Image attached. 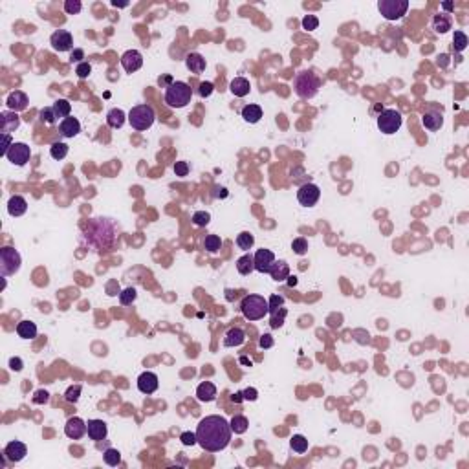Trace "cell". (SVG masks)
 <instances>
[{"instance_id": "1", "label": "cell", "mask_w": 469, "mask_h": 469, "mask_svg": "<svg viewBox=\"0 0 469 469\" xmlns=\"http://www.w3.org/2000/svg\"><path fill=\"white\" fill-rule=\"evenodd\" d=\"M231 425L224 416H205L196 427V444L209 453H218L226 449L231 442Z\"/></svg>"}, {"instance_id": "2", "label": "cell", "mask_w": 469, "mask_h": 469, "mask_svg": "<svg viewBox=\"0 0 469 469\" xmlns=\"http://www.w3.org/2000/svg\"><path fill=\"white\" fill-rule=\"evenodd\" d=\"M117 233H119V228L110 218H94L84 229V242L94 247L95 251L108 249L114 246Z\"/></svg>"}, {"instance_id": "3", "label": "cell", "mask_w": 469, "mask_h": 469, "mask_svg": "<svg viewBox=\"0 0 469 469\" xmlns=\"http://www.w3.org/2000/svg\"><path fill=\"white\" fill-rule=\"evenodd\" d=\"M293 88L301 99H312V97H315L319 88H321V79L312 70L299 72L293 79Z\"/></svg>"}, {"instance_id": "4", "label": "cell", "mask_w": 469, "mask_h": 469, "mask_svg": "<svg viewBox=\"0 0 469 469\" xmlns=\"http://www.w3.org/2000/svg\"><path fill=\"white\" fill-rule=\"evenodd\" d=\"M191 97H193V90L187 82L183 81H174L170 82L169 86L165 88V103L170 106V108H183L191 103Z\"/></svg>"}, {"instance_id": "5", "label": "cell", "mask_w": 469, "mask_h": 469, "mask_svg": "<svg viewBox=\"0 0 469 469\" xmlns=\"http://www.w3.org/2000/svg\"><path fill=\"white\" fill-rule=\"evenodd\" d=\"M240 312L247 321H258V319H262L264 315L270 313V306H268V301L264 299L262 295L251 293V295H246L242 299Z\"/></svg>"}, {"instance_id": "6", "label": "cell", "mask_w": 469, "mask_h": 469, "mask_svg": "<svg viewBox=\"0 0 469 469\" xmlns=\"http://www.w3.org/2000/svg\"><path fill=\"white\" fill-rule=\"evenodd\" d=\"M156 119V112L151 105H138L132 106L129 112V123L136 130H147L151 129Z\"/></svg>"}, {"instance_id": "7", "label": "cell", "mask_w": 469, "mask_h": 469, "mask_svg": "<svg viewBox=\"0 0 469 469\" xmlns=\"http://www.w3.org/2000/svg\"><path fill=\"white\" fill-rule=\"evenodd\" d=\"M20 264H22V258L15 247L6 246L0 249V273L4 277L15 275L20 270Z\"/></svg>"}, {"instance_id": "8", "label": "cell", "mask_w": 469, "mask_h": 469, "mask_svg": "<svg viewBox=\"0 0 469 469\" xmlns=\"http://www.w3.org/2000/svg\"><path fill=\"white\" fill-rule=\"evenodd\" d=\"M378 9L387 20H399L409 9V0H380Z\"/></svg>"}, {"instance_id": "9", "label": "cell", "mask_w": 469, "mask_h": 469, "mask_svg": "<svg viewBox=\"0 0 469 469\" xmlns=\"http://www.w3.org/2000/svg\"><path fill=\"white\" fill-rule=\"evenodd\" d=\"M403 123V117L398 110L394 108H385L381 110V114L378 116V129L383 132V134H394L398 132L399 127Z\"/></svg>"}, {"instance_id": "10", "label": "cell", "mask_w": 469, "mask_h": 469, "mask_svg": "<svg viewBox=\"0 0 469 469\" xmlns=\"http://www.w3.org/2000/svg\"><path fill=\"white\" fill-rule=\"evenodd\" d=\"M6 158L9 159L13 165L22 167V165L28 163L29 158H31V149H29L26 143H22V141H15L11 145V149H9V153L6 154Z\"/></svg>"}, {"instance_id": "11", "label": "cell", "mask_w": 469, "mask_h": 469, "mask_svg": "<svg viewBox=\"0 0 469 469\" xmlns=\"http://www.w3.org/2000/svg\"><path fill=\"white\" fill-rule=\"evenodd\" d=\"M319 198H321V189L317 187L315 183H305L297 191V200L305 207H313L319 202Z\"/></svg>"}, {"instance_id": "12", "label": "cell", "mask_w": 469, "mask_h": 469, "mask_svg": "<svg viewBox=\"0 0 469 469\" xmlns=\"http://www.w3.org/2000/svg\"><path fill=\"white\" fill-rule=\"evenodd\" d=\"M50 44H52L53 50L59 53L68 52V50H72V46H74V37H72V33L66 31V29H57L52 35V39H50Z\"/></svg>"}, {"instance_id": "13", "label": "cell", "mask_w": 469, "mask_h": 469, "mask_svg": "<svg viewBox=\"0 0 469 469\" xmlns=\"http://www.w3.org/2000/svg\"><path fill=\"white\" fill-rule=\"evenodd\" d=\"M253 262H255V270L260 271V273H270V268L275 262V255L271 249H257L255 257H253Z\"/></svg>"}, {"instance_id": "14", "label": "cell", "mask_w": 469, "mask_h": 469, "mask_svg": "<svg viewBox=\"0 0 469 469\" xmlns=\"http://www.w3.org/2000/svg\"><path fill=\"white\" fill-rule=\"evenodd\" d=\"M121 66L125 68V72L134 74V72H138L143 66V55L138 50H127L121 55Z\"/></svg>"}, {"instance_id": "15", "label": "cell", "mask_w": 469, "mask_h": 469, "mask_svg": "<svg viewBox=\"0 0 469 469\" xmlns=\"http://www.w3.org/2000/svg\"><path fill=\"white\" fill-rule=\"evenodd\" d=\"M65 434L70 440H81L86 434V422L81 420L79 416L70 418L65 425Z\"/></svg>"}, {"instance_id": "16", "label": "cell", "mask_w": 469, "mask_h": 469, "mask_svg": "<svg viewBox=\"0 0 469 469\" xmlns=\"http://www.w3.org/2000/svg\"><path fill=\"white\" fill-rule=\"evenodd\" d=\"M26 455H28V447H26V444L18 442V440L9 442L6 449H4V458L9 460V462H20V460H24Z\"/></svg>"}, {"instance_id": "17", "label": "cell", "mask_w": 469, "mask_h": 469, "mask_svg": "<svg viewBox=\"0 0 469 469\" xmlns=\"http://www.w3.org/2000/svg\"><path fill=\"white\" fill-rule=\"evenodd\" d=\"M158 376L154 374V372H149V370H145L143 374H140V378H138V389H140V392L143 394H153L158 391Z\"/></svg>"}, {"instance_id": "18", "label": "cell", "mask_w": 469, "mask_h": 469, "mask_svg": "<svg viewBox=\"0 0 469 469\" xmlns=\"http://www.w3.org/2000/svg\"><path fill=\"white\" fill-rule=\"evenodd\" d=\"M86 433L88 438L94 440V442H101V440L106 438L108 434V427L103 420H88L86 422Z\"/></svg>"}, {"instance_id": "19", "label": "cell", "mask_w": 469, "mask_h": 469, "mask_svg": "<svg viewBox=\"0 0 469 469\" xmlns=\"http://www.w3.org/2000/svg\"><path fill=\"white\" fill-rule=\"evenodd\" d=\"M28 95L24 94V92H20V90H15V92H11V94L7 95L6 99V105L7 108L11 112H20V110H26V106H28Z\"/></svg>"}, {"instance_id": "20", "label": "cell", "mask_w": 469, "mask_h": 469, "mask_svg": "<svg viewBox=\"0 0 469 469\" xmlns=\"http://www.w3.org/2000/svg\"><path fill=\"white\" fill-rule=\"evenodd\" d=\"M28 211V202L20 194H13L11 198L7 200V213L11 217H22L24 213Z\"/></svg>"}, {"instance_id": "21", "label": "cell", "mask_w": 469, "mask_h": 469, "mask_svg": "<svg viewBox=\"0 0 469 469\" xmlns=\"http://www.w3.org/2000/svg\"><path fill=\"white\" fill-rule=\"evenodd\" d=\"M59 130H61V134L65 136V138H74V136H77L79 132H81V123H79L77 117L70 116V117H66V119L61 121Z\"/></svg>"}, {"instance_id": "22", "label": "cell", "mask_w": 469, "mask_h": 469, "mask_svg": "<svg viewBox=\"0 0 469 469\" xmlns=\"http://www.w3.org/2000/svg\"><path fill=\"white\" fill-rule=\"evenodd\" d=\"M246 341V334H244V330L242 328H229L228 332H226V335H224V346H228V348H233V346H240L242 343Z\"/></svg>"}, {"instance_id": "23", "label": "cell", "mask_w": 469, "mask_h": 469, "mask_svg": "<svg viewBox=\"0 0 469 469\" xmlns=\"http://www.w3.org/2000/svg\"><path fill=\"white\" fill-rule=\"evenodd\" d=\"M422 123L427 130L436 132V130H440L442 125H444V116H442L440 112H425L422 117Z\"/></svg>"}, {"instance_id": "24", "label": "cell", "mask_w": 469, "mask_h": 469, "mask_svg": "<svg viewBox=\"0 0 469 469\" xmlns=\"http://www.w3.org/2000/svg\"><path fill=\"white\" fill-rule=\"evenodd\" d=\"M196 398L200 399V401H213V399L217 398V387H215V383H211V381H204V383H200L198 389H196Z\"/></svg>"}, {"instance_id": "25", "label": "cell", "mask_w": 469, "mask_h": 469, "mask_svg": "<svg viewBox=\"0 0 469 469\" xmlns=\"http://www.w3.org/2000/svg\"><path fill=\"white\" fill-rule=\"evenodd\" d=\"M229 90H231V94H234L236 97H246V95L249 94V90H251V84H249V81H247L246 77H234L233 81H231V84H229Z\"/></svg>"}, {"instance_id": "26", "label": "cell", "mask_w": 469, "mask_h": 469, "mask_svg": "<svg viewBox=\"0 0 469 469\" xmlns=\"http://www.w3.org/2000/svg\"><path fill=\"white\" fill-rule=\"evenodd\" d=\"M270 275L273 281L277 282H282L286 281L288 277H290V266H288L286 260H279V262H273V266L270 268Z\"/></svg>"}, {"instance_id": "27", "label": "cell", "mask_w": 469, "mask_h": 469, "mask_svg": "<svg viewBox=\"0 0 469 469\" xmlns=\"http://www.w3.org/2000/svg\"><path fill=\"white\" fill-rule=\"evenodd\" d=\"M0 119H2V132H11V130H17L18 125H20V119H18L17 112H2L0 114Z\"/></svg>"}, {"instance_id": "28", "label": "cell", "mask_w": 469, "mask_h": 469, "mask_svg": "<svg viewBox=\"0 0 469 469\" xmlns=\"http://www.w3.org/2000/svg\"><path fill=\"white\" fill-rule=\"evenodd\" d=\"M185 65H187V68L193 74H202L205 70L207 63H205V59L200 53H189L187 57H185Z\"/></svg>"}, {"instance_id": "29", "label": "cell", "mask_w": 469, "mask_h": 469, "mask_svg": "<svg viewBox=\"0 0 469 469\" xmlns=\"http://www.w3.org/2000/svg\"><path fill=\"white\" fill-rule=\"evenodd\" d=\"M453 28V18L449 17V15H446V13H440V15H436V17L433 18V29L436 31V33H447L449 29Z\"/></svg>"}, {"instance_id": "30", "label": "cell", "mask_w": 469, "mask_h": 469, "mask_svg": "<svg viewBox=\"0 0 469 469\" xmlns=\"http://www.w3.org/2000/svg\"><path fill=\"white\" fill-rule=\"evenodd\" d=\"M17 334L22 339H35L37 337V324L31 321H20L17 324Z\"/></svg>"}, {"instance_id": "31", "label": "cell", "mask_w": 469, "mask_h": 469, "mask_svg": "<svg viewBox=\"0 0 469 469\" xmlns=\"http://www.w3.org/2000/svg\"><path fill=\"white\" fill-rule=\"evenodd\" d=\"M125 119H127V116H125V112L121 108H112L106 114V123H108L110 129H121L125 125Z\"/></svg>"}, {"instance_id": "32", "label": "cell", "mask_w": 469, "mask_h": 469, "mask_svg": "<svg viewBox=\"0 0 469 469\" xmlns=\"http://www.w3.org/2000/svg\"><path fill=\"white\" fill-rule=\"evenodd\" d=\"M242 117L247 123H258L262 117V108L258 105H246L242 108Z\"/></svg>"}, {"instance_id": "33", "label": "cell", "mask_w": 469, "mask_h": 469, "mask_svg": "<svg viewBox=\"0 0 469 469\" xmlns=\"http://www.w3.org/2000/svg\"><path fill=\"white\" fill-rule=\"evenodd\" d=\"M236 270L240 275H249L253 270H255V262H253L251 255H242L238 260H236Z\"/></svg>"}, {"instance_id": "34", "label": "cell", "mask_w": 469, "mask_h": 469, "mask_svg": "<svg viewBox=\"0 0 469 469\" xmlns=\"http://www.w3.org/2000/svg\"><path fill=\"white\" fill-rule=\"evenodd\" d=\"M52 108H53V112H55V117H63V119L70 117L72 105L68 99H57L55 103H53Z\"/></svg>"}, {"instance_id": "35", "label": "cell", "mask_w": 469, "mask_h": 469, "mask_svg": "<svg viewBox=\"0 0 469 469\" xmlns=\"http://www.w3.org/2000/svg\"><path fill=\"white\" fill-rule=\"evenodd\" d=\"M50 154H52L53 159L61 161V159H65L66 156H68V145L63 143V141H55V143L50 147Z\"/></svg>"}, {"instance_id": "36", "label": "cell", "mask_w": 469, "mask_h": 469, "mask_svg": "<svg viewBox=\"0 0 469 469\" xmlns=\"http://www.w3.org/2000/svg\"><path fill=\"white\" fill-rule=\"evenodd\" d=\"M290 446H292V449L295 453L303 455V453L308 451V440H306L303 434H293L292 440H290Z\"/></svg>"}, {"instance_id": "37", "label": "cell", "mask_w": 469, "mask_h": 469, "mask_svg": "<svg viewBox=\"0 0 469 469\" xmlns=\"http://www.w3.org/2000/svg\"><path fill=\"white\" fill-rule=\"evenodd\" d=\"M229 425H231V431H233L234 434H244L247 431V418L246 416H233V420L229 422Z\"/></svg>"}, {"instance_id": "38", "label": "cell", "mask_w": 469, "mask_h": 469, "mask_svg": "<svg viewBox=\"0 0 469 469\" xmlns=\"http://www.w3.org/2000/svg\"><path fill=\"white\" fill-rule=\"evenodd\" d=\"M204 247L209 253H218L220 247H222V238L218 234H207L204 240Z\"/></svg>"}, {"instance_id": "39", "label": "cell", "mask_w": 469, "mask_h": 469, "mask_svg": "<svg viewBox=\"0 0 469 469\" xmlns=\"http://www.w3.org/2000/svg\"><path fill=\"white\" fill-rule=\"evenodd\" d=\"M253 244H255V236H253L249 231H242V233L236 236V246L240 247V249H244V251L251 249Z\"/></svg>"}, {"instance_id": "40", "label": "cell", "mask_w": 469, "mask_h": 469, "mask_svg": "<svg viewBox=\"0 0 469 469\" xmlns=\"http://www.w3.org/2000/svg\"><path fill=\"white\" fill-rule=\"evenodd\" d=\"M468 44H469L468 35L464 31H460V29H457L455 35H453V48H455V52H464L468 48Z\"/></svg>"}, {"instance_id": "41", "label": "cell", "mask_w": 469, "mask_h": 469, "mask_svg": "<svg viewBox=\"0 0 469 469\" xmlns=\"http://www.w3.org/2000/svg\"><path fill=\"white\" fill-rule=\"evenodd\" d=\"M286 315H288V310L284 308V306H281V308L275 312H271V321H270L271 328H281L282 324H284Z\"/></svg>"}, {"instance_id": "42", "label": "cell", "mask_w": 469, "mask_h": 469, "mask_svg": "<svg viewBox=\"0 0 469 469\" xmlns=\"http://www.w3.org/2000/svg\"><path fill=\"white\" fill-rule=\"evenodd\" d=\"M103 458H105L106 466H110V468H116V466L121 464V453L117 451V449H112V447L103 453Z\"/></svg>"}, {"instance_id": "43", "label": "cell", "mask_w": 469, "mask_h": 469, "mask_svg": "<svg viewBox=\"0 0 469 469\" xmlns=\"http://www.w3.org/2000/svg\"><path fill=\"white\" fill-rule=\"evenodd\" d=\"M136 297H138L136 288H125L123 292L119 293V303H121L123 306H129V305H132V303H134Z\"/></svg>"}, {"instance_id": "44", "label": "cell", "mask_w": 469, "mask_h": 469, "mask_svg": "<svg viewBox=\"0 0 469 469\" xmlns=\"http://www.w3.org/2000/svg\"><path fill=\"white\" fill-rule=\"evenodd\" d=\"M209 220H211V215L207 211H196L193 215V224L196 228H205L209 224Z\"/></svg>"}, {"instance_id": "45", "label": "cell", "mask_w": 469, "mask_h": 469, "mask_svg": "<svg viewBox=\"0 0 469 469\" xmlns=\"http://www.w3.org/2000/svg\"><path fill=\"white\" fill-rule=\"evenodd\" d=\"M292 249H293V253H295V255H305V253L308 251V240H306V238H303V236H299V238H293Z\"/></svg>"}, {"instance_id": "46", "label": "cell", "mask_w": 469, "mask_h": 469, "mask_svg": "<svg viewBox=\"0 0 469 469\" xmlns=\"http://www.w3.org/2000/svg\"><path fill=\"white\" fill-rule=\"evenodd\" d=\"M81 385H72V387H68V391H66L65 398L66 401H70V403H76L77 399H79V396H81Z\"/></svg>"}, {"instance_id": "47", "label": "cell", "mask_w": 469, "mask_h": 469, "mask_svg": "<svg viewBox=\"0 0 469 469\" xmlns=\"http://www.w3.org/2000/svg\"><path fill=\"white\" fill-rule=\"evenodd\" d=\"M301 24H303V29H306V31H313V29H317V26H319V18H317L315 15H306Z\"/></svg>"}, {"instance_id": "48", "label": "cell", "mask_w": 469, "mask_h": 469, "mask_svg": "<svg viewBox=\"0 0 469 469\" xmlns=\"http://www.w3.org/2000/svg\"><path fill=\"white\" fill-rule=\"evenodd\" d=\"M82 9V4L79 0H66L65 2V11L68 15H77Z\"/></svg>"}, {"instance_id": "49", "label": "cell", "mask_w": 469, "mask_h": 469, "mask_svg": "<svg viewBox=\"0 0 469 469\" xmlns=\"http://www.w3.org/2000/svg\"><path fill=\"white\" fill-rule=\"evenodd\" d=\"M39 116H41L42 121H44V123H48V125H53L55 121H57V117H55V112H53L52 106H50V108H42Z\"/></svg>"}, {"instance_id": "50", "label": "cell", "mask_w": 469, "mask_h": 469, "mask_svg": "<svg viewBox=\"0 0 469 469\" xmlns=\"http://www.w3.org/2000/svg\"><path fill=\"white\" fill-rule=\"evenodd\" d=\"M90 72H92V66H90V63H86V61L79 63L76 68V74L81 77V79H86V77L90 76Z\"/></svg>"}, {"instance_id": "51", "label": "cell", "mask_w": 469, "mask_h": 469, "mask_svg": "<svg viewBox=\"0 0 469 469\" xmlns=\"http://www.w3.org/2000/svg\"><path fill=\"white\" fill-rule=\"evenodd\" d=\"M213 90H215V84L209 81H204V82H200L198 94H200V97H209V95L213 94Z\"/></svg>"}, {"instance_id": "52", "label": "cell", "mask_w": 469, "mask_h": 469, "mask_svg": "<svg viewBox=\"0 0 469 469\" xmlns=\"http://www.w3.org/2000/svg\"><path fill=\"white\" fill-rule=\"evenodd\" d=\"M174 174L183 178V176L189 174V163L187 161H176L174 163Z\"/></svg>"}, {"instance_id": "53", "label": "cell", "mask_w": 469, "mask_h": 469, "mask_svg": "<svg viewBox=\"0 0 469 469\" xmlns=\"http://www.w3.org/2000/svg\"><path fill=\"white\" fill-rule=\"evenodd\" d=\"M284 305V297L282 295H273L270 301H268V306H270V313L271 312H275V310H279L281 306Z\"/></svg>"}, {"instance_id": "54", "label": "cell", "mask_w": 469, "mask_h": 469, "mask_svg": "<svg viewBox=\"0 0 469 469\" xmlns=\"http://www.w3.org/2000/svg\"><path fill=\"white\" fill-rule=\"evenodd\" d=\"M31 399H33V403L42 405V403H46L48 399H50V394H48L46 391H42V389H41V391H37V392L33 394V398H31Z\"/></svg>"}, {"instance_id": "55", "label": "cell", "mask_w": 469, "mask_h": 469, "mask_svg": "<svg viewBox=\"0 0 469 469\" xmlns=\"http://www.w3.org/2000/svg\"><path fill=\"white\" fill-rule=\"evenodd\" d=\"M180 440H182L183 446H194L196 444V433H182L180 434Z\"/></svg>"}, {"instance_id": "56", "label": "cell", "mask_w": 469, "mask_h": 469, "mask_svg": "<svg viewBox=\"0 0 469 469\" xmlns=\"http://www.w3.org/2000/svg\"><path fill=\"white\" fill-rule=\"evenodd\" d=\"M2 156H6L7 153H9V149H11V145L15 143V141H11V134H7V132H4V136H2Z\"/></svg>"}, {"instance_id": "57", "label": "cell", "mask_w": 469, "mask_h": 469, "mask_svg": "<svg viewBox=\"0 0 469 469\" xmlns=\"http://www.w3.org/2000/svg\"><path fill=\"white\" fill-rule=\"evenodd\" d=\"M258 346L260 348H271L273 346V337L270 334H264L260 335V341H258Z\"/></svg>"}, {"instance_id": "58", "label": "cell", "mask_w": 469, "mask_h": 469, "mask_svg": "<svg viewBox=\"0 0 469 469\" xmlns=\"http://www.w3.org/2000/svg\"><path fill=\"white\" fill-rule=\"evenodd\" d=\"M22 367H24V363H22V359H20V358H11V359H9V369H11V370H15V372H20V370H22Z\"/></svg>"}, {"instance_id": "59", "label": "cell", "mask_w": 469, "mask_h": 469, "mask_svg": "<svg viewBox=\"0 0 469 469\" xmlns=\"http://www.w3.org/2000/svg\"><path fill=\"white\" fill-rule=\"evenodd\" d=\"M70 59H72V63H77V65H79V63H82L81 59H84V52L77 48V50H74V52H72V57Z\"/></svg>"}, {"instance_id": "60", "label": "cell", "mask_w": 469, "mask_h": 469, "mask_svg": "<svg viewBox=\"0 0 469 469\" xmlns=\"http://www.w3.org/2000/svg\"><path fill=\"white\" fill-rule=\"evenodd\" d=\"M244 399H249V401H255L257 399V396H258V392H257V389H246L244 391Z\"/></svg>"}, {"instance_id": "61", "label": "cell", "mask_w": 469, "mask_h": 469, "mask_svg": "<svg viewBox=\"0 0 469 469\" xmlns=\"http://www.w3.org/2000/svg\"><path fill=\"white\" fill-rule=\"evenodd\" d=\"M242 399H244V394H242V392H236V394H233V401H236V403H240Z\"/></svg>"}, {"instance_id": "62", "label": "cell", "mask_w": 469, "mask_h": 469, "mask_svg": "<svg viewBox=\"0 0 469 469\" xmlns=\"http://www.w3.org/2000/svg\"><path fill=\"white\" fill-rule=\"evenodd\" d=\"M288 284H290V286H295V284H297V277H295V275L288 277Z\"/></svg>"}, {"instance_id": "63", "label": "cell", "mask_w": 469, "mask_h": 469, "mask_svg": "<svg viewBox=\"0 0 469 469\" xmlns=\"http://www.w3.org/2000/svg\"><path fill=\"white\" fill-rule=\"evenodd\" d=\"M442 7H444V9H447V11H451L453 4H451V2H444V4H442Z\"/></svg>"}, {"instance_id": "64", "label": "cell", "mask_w": 469, "mask_h": 469, "mask_svg": "<svg viewBox=\"0 0 469 469\" xmlns=\"http://www.w3.org/2000/svg\"><path fill=\"white\" fill-rule=\"evenodd\" d=\"M240 363H244V365H251V361L247 358H240Z\"/></svg>"}]
</instances>
